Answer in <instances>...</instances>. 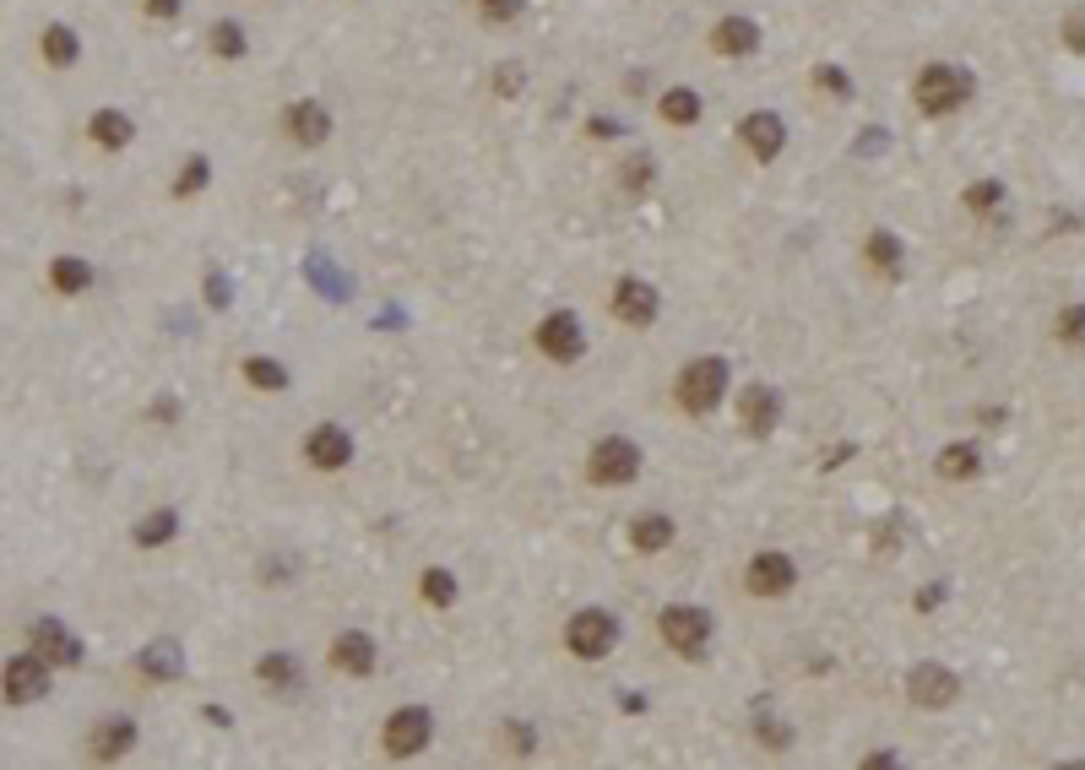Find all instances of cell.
Here are the masks:
<instances>
[{
    "instance_id": "cell-11",
    "label": "cell",
    "mask_w": 1085,
    "mask_h": 770,
    "mask_svg": "<svg viewBox=\"0 0 1085 770\" xmlns=\"http://www.w3.org/2000/svg\"><path fill=\"white\" fill-rule=\"evenodd\" d=\"M305 456H310L316 472H342L353 461V440H348V429L320 424V429H310V440H305Z\"/></svg>"
},
{
    "instance_id": "cell-30",
    "label": "cell",
    "mask_w": 1085,
    "mask_h": 770,
    "mask_svg": "<svg viewBox=\"0 0 1085 770\" xmlns=\"http://www.w3.org/2000/svg\"><path fill=\"white\" fill-rule=\"evenodd\" d=\"M245 381L256 385V391H283V385H288V370L272 364V359H245Z\"/></svg>"
},
{
    "instance_id": "cell-2",
    "label": "cell",
    "mask_w": 1085,
    "mask_h": 770,
    "mask_svg": "<svg viewBox=\"0 0 1085 770\" xmlns=\"http://www.w3.org/2000/svg\"><path fill=\"white\" fill-rule=\"evenodd\" d=\"M711 613L705 608H695V602H673V608H662L657 613V635H662V645L668 651H679V656H705V645H711Z\"/></svg>"
},
{
    "instance_id": "cell-27",
    "label": "cell",
    "mask_w": 1085,
    "mask_h": 770,
    "mask_svg": "<svg viewBox=\"0 0 1085 770\" xmlns=\"http://www.w3.org/2000/svg\"><path fill=\"white\" fill-rule=\"evenodd\" d=\"M50 282H55L61 293H87V288H93V266L76 260V256H61L50 266Z\"/></svg>"
},
{
    "instance_id": "cell-12",
    "label": "cell",
    "mask_w": 1085,
    "mask_h": 770,
    "mask_svg": "<svg viewBox=\"0 0 1085 770\" xmlns=\"http://www.w3.org/2000/svg\"><path fill=\"white\" fill-rule=\"evenodd\" d=\"M130 749H136V721H130V716H104V721L93 727V738H87V755H93L98 766L120 760Z\"/></svg>"
},
{
    "instance_id": "cell-8",
    "label": "cell",
    "mask_w": 1085,
    "mask_h": 770,
    "mask_svg": "<svg viewBox=\"0 0 1085 770\" xmlns=\"http://www.w3.org/2000/svg\"><path fill=\"white\" fill-rule=\"evenodd\" d=\"M532 342L543 347V359H554V364H575L581 359V347H586V336H581V321H575L571 310H554V316H543L538 331H532Z\"/></svg>"
},
{
    "instance_id": "cell-34",
    "label": "cell",
    "mask_w": 1085,
    "mask_h": 770,
    "mask_svg": "<svg viewBox=\"0 0 1085 770\" xmlns=\"http://www.w3.org/2000/svg\"><path fill=\"white\" fill-rule=\"evenodd\" d=\"M999 201H1004V185H993V180H982V185L966 191V206H971V212H993Z\"/></svg>"
},
{
    "instance_id": "cell-4",
    "label": "cell",
    "mask_w": 1085,
    "mask_h": 770,
    "mask_svg": "<svg viewBox=\"0 0 1085 770\" xmlns=\"http://www.w3.org/2000/svg\"><path fill=\"white\" fill-rule=\"evenodd\" d=\"M565 645H571V656H581V662H603V656L619 645V624H614V613H603V608H581V613H571V624H565Z\"/></svg>"
},
{
    "instance_id": "cell-29",
    "label": "cell",
    "mask_w": 1085,
    "mask_h": 770,
    "mask_svg": "<svg viewBox=\"0 0 1085 770\" xmlns=\"http://www.w3.org/2000/svg\"><path fill=\"white\" fill-rule=\"evenodd\" d=\"M418 591H424L429 608H450V602H456V576H446V570H424Z\"/></svg>"
},
{
    "instance_id": "cell-3",
    "label": "cell",
    "mask_w": 1085,
    "mask_h": 770,
    "mask_svg": "<svg viewBox=\"0 0 1085 770\" xmlns=\"http://www.w3.org/2000/svg\"><path fill=\"white\" fill-rule=\"evenodd\" d=\"M722 391H727V359H695V364H684V375L673 385V396H679V407L684 413H716V402H722Z\"/></svg>"
},
{
    "instance_id": "cell-6",
    "label": "cell",
    "mask_w": 1085,
    "mask_h": 770,
    "mask_svg": "<svg viewBox=\"0 0 1085 770\" xmlns=\"http://www.w3.org/2000/svg\"><path fill=\"white\" fill-rule=\"evenodd\" d=\"M636 472H640V446H636V440L608 435V440H597V446H592V461H586V478H592V483L619 489V483H630Z\"/></svg>"
},
{
    "instance_id": "cell-9",
    "label": "cell",
    "mask_w": 1085,
    "mask_h": 770,
    "mask_svg": "<svg viewBox=\"0 0 1085 770\" xmlns=\"http://www.w3.org/2000/svg\"><path fill=\"white\" fill-rule=\"evenodd\" d=\"M44 695H50V662H44L39 651L11 656V662H6V701H11V706H33V701H44Z\"/></svg>"
},
{
    "instance_id": "cell-19",
    "label": "cell",
    "mask_w": 1085,
    "mask_h": 770,
    "mask_svg": "<svg viewBox=\"0 0 1085 770\" xmlns=\"http://www.w3.org/2000/svg\"><path fill=\"white\" fill-rule=\"evenodd\" d=\"M136 673H147L152 684L180 678V673H185V651H180V641H152L141 656H136Z\"/></svg>"
},
{
    "instance_id": "cell-31",
    "label": "cell",
    "mask_w": 1085,
    "mask_h": 770,
    "mask_svg": "<svg viewBox=\"0 0 1085 770\" xmlns=\"http://www.w3.org/2000/svg\"><path fill=\"white\" fill-rule=\"evenodd\" d=\"M869 266H874V271H895V266H901L895 234H869Z\"/></svg>"
},
{
    "instance_id": "cell-21",
    "label": "cell",
    "mask_w": 1085,
    "mask_h": 770,
    "mask_svg": "<svg viewBox=\"0 0 1085 770\" xmlns=\"http://www.w3.org/2000/svg\"><path fill=\"white\" fill-rule=\"evenodd\" d=\"M630 543H636L640 554H662L668 543H673V515H657V511H646L630 521Z\"/></svg>"
},
{
    "instance_id": "cell-24",
    "label": "cell",
    "mask_w": 1085,
    "mask_h": 770,
    "mask_svg": "<svg viewBox=\"0 0 1085 770\" xmlns=\"http://www.w3.org/2000/svg\"><path fill=\"white\" fill-rule=\"evenodd\" d=\"M657 109H662L668 126H695V120H701V98H695L690 87H668V93L657 98Z\"/></svg>"
},
{
    "instance_id": "cell-40",
    "label": "cell",
    "mask_w": 1085,
    "mask_h": 770,
    "mask_svg": "<svg viewBox=\"0 0 1085 770\" xmlns=\"http://www.w3.org/2000/svg\"><path fill=\"white\" fill-rule=\"evenodd\" d=\"M651 180V158H636V163H625V191H640Z\"/></svg>"
},
{
    "instance_id": "cell-43",
    "label": "cell",
    "mask_w": 1085,
    "mask_h": 770,
    "mask_svg": "<svg viewBox=\"0 0 1085 770\" xmlns=\"http://www.w3.org/2000/svg\"><path fill=\"white\" fill-rule=\"evenodd\" d=\"M858 770H901V760H895L891 749H874V755H869V760H863Z\"/></svg>"
},
{
    "instance_id": "cell-14",
    "label": "cell",
    "mask_w": 1085,
    "mask_h": 770,
    "mask_svg": "<svg viewBox=\"0 0 1085 770\" xmlns=\"http://www.w3.org/2000/svg\"><path fill=\"white\" fill-rule=\"evenodd\" d=\"M28 641H33V651H39L44 662H55V667H76V662H82V641H76L65 624H55V619H39Z\"/></svg>"
},
{
    "instance_id": "cell-25",
    "label": "cell",
    "mask_w": 1085,
    "mask_h": 770,
    "mask_svg": "<svg viewBox=\"0 0 1085 770\" xmlns=\"http://www.w3.org/2000/svg\"><path fill=\"white\" fill-rule=\"evenodd\" d=\"M87 130H93V141H98V147H126L130 136H136V126H130L120 109H98V115L87 120Z\"/></svg>"
},
{
    "instance_id": "cell-1",
    "label": "cell",
    "mask_w": 1085,
    "mask_h": 770,
    "mask_svg": "<svg viewBox=\"0 0 1085 770\" xmlns=\"http://www.w3.org/2000/svg\"><path fill=\"white\" fill-rule=\"evenodd\" d=\"M971 93H977V82H971V71H960V65H923L917 71V82H912V98H917V109L923 115H956L971 104Z\"/></svg>"
},
{
    "instance_id": "cell-7",
    "label": "cell",
    "mask_w": 1085,
    "mask_h": 770,
    "mask_svg": "<svg viewBox=\"0 0 1085 770\" xmlns=\"http://www.w3.org/2000/svg\"><path fill=\"white\" fill-rule=\"evenodd\" d=\"M906 695H912V706L945 710V706H956L960 678L945 667V662H917V667L906 673Z\"/></svg>"
},
{
    "instance_id": "cell-46",
    "label": "cell",
    "mask_w": 1085,
    "mask_h": 770,
    "mask_svg": "<svg viewBox=\"0 0 1085 770\" xmlns=\"http://www.w3.org/2000/svg\"><path fill=\"white\" fill-rule=\"evenodd\" d=\"M1059 770H1085V760H1070V766H1059Z\"/></svg>"
},
{
    "instance_id": "cell-41",
    "label": "cell",
    "mask_w": 1085,
    "mask_h": 770,
    "mask_svg": "<svg viewBox=\"0 0 1085 770\" xmlns=\"http://www.w3.org/2000/svg\"><path fill=\"white\" fill-rule=\"evenodd\" d=\"M1064 44L1085 55V17H1081V11H1075V17H1064Z\"/></svg>"
},
{
    "instance_id": "cell-26",
    "label": "cell",
    "mask_w": 1085,
    "mask_h": 770,
    "mask_svg": "<svg viewBox=\"0 0 1085 770\" xmlns=\"http://www.w3.org/2000/svg\"><path fill=\"white\" fill-rule=\"evenodd\" d=\"M174 532H180V515H174V511H152V515H141V521H136V532H130V537H136V548H158V543H169Z\"/></svg>"
},
{
    "instance_id": "cell-39",
    "label": "cell",
    "mask_w": 1085,
    "mask_h": 770,
    "mask_svg": "<svg viewBox=\"0 0 1085 770\" xmlns=\"http://www.w3.org/2000/svg\"><path fill=\"white\" fill-rule=\"evenodd\" d=\"M506 744H511L515 755H532V727L526 721H506Z\"/></svg>"
},
{
    "instance_id": "cell-10",
    "label": "cell",
    "mask_w": 1085,
    "mask_h": 770,
    "mask_svg": "<svg viewBox=\"0 0 1085 770\" xmlns=\"http://www.w3.org/2000/svg\"><path fill=\"white\" fill-rule=\"evenodd\" d=\"M744 586L755 591V597H781V591H793L798 586V565L787 559V554H755L749 559V570H744Z\"/></svg>"
},
{
    "instance_id": "cell-38",
    "label": "cell",
    "mask_w": 1085,
    "mask_h": 770,
    "mask_svg": "<svg viewBox=\"0 0 1085 770\" xmlns=\"http://www.w3.org/2000/svg\"><path fill=\"white\" fill-rule=\"evenodd\" d=\"M755 732H760V738H766L770 749H787V744H793V727H787V721H760V727H755Z\"/></svg>"
},
{
    "instance_id": "cell-17",
    "label": "cell",
    "mask_w": 1085,
    "mask_h": 770,
    "mask_svg": "<svg viewBox=\"0 0 1085 770\" xmlns=\"http://www.w3.org/2000/svg\"><path fill=\"white\" fill-rule=\"evenodd\" d=\"M711 50H716V55H733V61H738V55H755V50H760V28H755L749 17H722V22L711 28Z\"/></svg>"
},
{
    "instance_id": "cell-45",
    "label": "cell",
    "mask_w": 1085,
    "mask_h": 770,
    "mask_svg": "<svg viewBox=\"0 0 1085 770\" xmlns=\"http://www.w3.org/2000/svg\"><path fill=\"white\" fill-rule=\"evenodd\" d=\"M147 6V17H174L180 11V0H141Z\"/></svg>"
},
{
    "instance_id": "cell-20",
    "label": "cell",
    "mask_w": 1085,
    "mask_h": 770,
    "mask_svg": "<svg viewBox=\"0 0 1085 770\" xmlns=\"http://www.w3.org/2000/svg\"><path fill=\"white\" fill-rule=\"evenodd\" d=\"M738 413H744V429H749V435H770V429H776L781 402H776V391H770V385H749V391H744V402H738Z\"/></svg>"
},
{
    "instance_id": "cell-32",
    "label": "cell",
    "mask_w": 1085,
    "mask_h": 770,
    "mask_svg": "<svg viewBox=\"0 0 1085 770\" xmlns=\"http://www.w3.org/2000/svg\"><path fill=\"white\" fill-rule=\"evenodd\" d=\"M212 55H223V61L245 55V33H240L234 22H217V28H212Z\"/></svg>"
},
{
    "instance_id": "cell-42",
    "label": "cell",
    "mask_w": 1085,
    "mask_h": 770,
    "mask_svg": "<svg viewBox=\"0 0 1085 770\" xmlns=\"http://www.w3.org/2000/svg\"><path fill=\"white\" fill-rule=\"evenodd\" d=\"M521 87V65H500L494 71V93H515Z\"/></svg>"
},
{
    "instance_id": "cell-18",
    "label": "cell",
    "mask_w": 1085,
    "mask_h": 770,
    "mask_svg": "<svg viewBox=\"0 0 1085 770\" xmlns=\"http://www.w3.org/2000/svg\"><path fill=\"white\" fill-rule=\"evenodd\" d=\"M283 126H288V136H294L299 147H320V141L331 136V115H326V104L305 98V104H294V109L283 115Z\"/></svg>"
},
{
    "instance_id": "cell-33",
    "label": "cell",
    "mask_w": 1085,
    "mask_h": 770,
    "mask_svg": "<svg viewBox=\"0 0 1085 770\" xmlns=\"http://www.w3.org/2000/svg\"><path fill=\"white\" fill-rule=\"evenodd\" d=\"M1059 342H1070V347H1081V342H1085V304L1059 310Z\"/></svg>"
},
{
    "instance_id": "cell-37",
    "label": "cell",
    "mask_w": 1085,
    "mask_h": 770,
    "mask_svg": "<svg viewBox=\"0 0 1085 770\" xmlns=\"http://www.w3.org/2000/svg\"><path fill=\"white\" fill-rule=\"evenodd\" d=\"M478 11H483L489 22H511L515 11H521V0H478Z\"/></svg>"
},
{
    "instance_id": "cell-35",
    "label": "cell",
    "mask_w": 1085,
    "mask_h": 770,
    "mask_svg": "<svg viewBox=\"0 0 1085 770\" xmlns=\"http://www.w3.org/2000/svg\"><path fill=\"white\" fill-rule=\"evenodd\" d=\"M206 174H212V163H206V158H191V163H185V174L174 180V195L201 191V185H206Z\"/></svg>"
},
{
    "instance_id": "cell-23",
    "label": "cell",
    "mask_w": 1085,
    "mask_h": 770,
    "mask_svg": "<svg viewBox=\"0 0 1085 770\" xmlns=\"http://www.w3.org/2000/svg\"><path fill=\"white\" fill-rule=\"evenodd\" d=\"M256 673H260V684L272 689V695H283V689H294L299 684V662L294 656H283V651H266L256 662Z\"/></svg>"
},
{
    "instance_id": "cell-28",
    "label": "cell",
    "mask_w": 1085,
    "mask_h": 770,
    "mask_svg": "<svg viewBox=\"0 0 1085 770\" xmlns=\"http://www.w3.org/2000/svg\"><path fill=\"white\" fill-rule=\"evenodd\" d=\"M76 50H82V44H76V33H71V28H61V22H50V28H44V61H50V65H71V61H76Z\"/></svg>"
},
{
    "instance_id": "cell-16",
    "label": "cell",
    "mask_w": 1085,
    "mask_h": 770,
    "mask_svg": "<svg viewBox=\"0 0 1085 770\" xmlns=\"http://www.w3.org/2000/svg\"><path fill=\"white\" fill-rule=\"evenodd\" d=\"M738 136H744V147L760 158V163H770L781 147H787V126L770 115V109H760V115H744V126H738Z\"/></svg>"
},
{
    "instance_id": "cell-44",
    "label": "cell",
    "mask_w": 1085,
    "mask_h": 770,
    "mask_svg": "<svg viewBox=\"0 0 1085 770\" xmlns=\"http://www.w3.org/2000/svg\"><path fill=\"white\" fill-rule=\"evenodd\" d=\"M939 597H945V586H923V591H917V613H934Z\"/></svg>"
},
{
    "instance_id": "cell-36",
    "label": "cell",
    "mask_w": 1085,
    "mask_h": 770,
    "mask_svg": "<svg viewBox=\"0 0 1085 770\" xmlns=\"http://www.w3.org/2000/svg\"><path fill=\"white\" fill-rule=\"evenodd\" d=\"M815 82L826 87L830 98H847V93H852V82H847V71H836V65H820V71H815Z\"/></svg>"
},
{
    "instance_id": "cell-13",
    "label": "cell",
    "mask_w": 1085,
    "mask_h": 770,
    "mask_svg": "<svg viewBox=\"0 0 1085 770\" xmlns=\"http://www.w3.org/2000/svg\"><path fill=\"white\" fill-rule=\"evenodd\" d=\"M614 316L625 325H651L657 321V288L640 282V277H619V288H614Z\"/></svg>"
},
{
    "instance_id": "cell-5",
    "label": "cell",
    "mask_w": 1085,
    "mask_h": 770,
    "mask_svg": "<svg viewBox=\"0 0 1085 770\" xmlns=\"http://www.w3.org/2000/svg\"><path fill=\"white\" fill-rule=\"evenodd\" d=\"M429 738H435V716H429L424 706H402V710H391V716H385L381 744H385V755H391V760H413V755H424V749H429Z\"/></svg>"
},
{
    "instance_id": "cell-15",
    "label": "cell",
    "mask_w": 1085,
    "mask_h": 770,
    "mask_svg": "<svg viewBox=\"0 0 1085 770\" xmlns=\"http://www.w3.org/2000/svg\"><path fill=\"white\" fill-rule=\"evenodd\" d=\"M331 662H337V673H348V678H370V673H375V641H370L364 630H342V635L331 641Z\"/></svg>"
},
{
    "instance_id": "cell-22",
    "label": "cell",
    "mask_w": 1085,
    "mask_h": 770,
    "mask_svg": "<svg viewBox=\"0 0 1085 770\" xmlns=\"http://www.w3.org/2000/svg\"><path fill=\"white\" fill-rule=\"evenodd\" d=\"M934 472H939V478H950V483H966V478H977V472H982V456H977V446H945L939 456H934Z\"/></svg>"
}]
</instances>
